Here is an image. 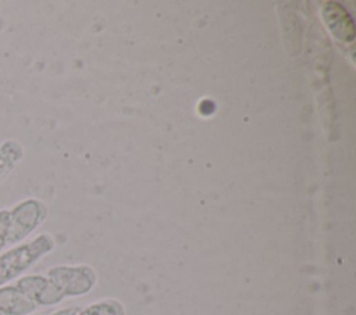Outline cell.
I'll return each mask as SVG.
<instances>
[{"mask_svg":"<svg viewBox=\"0 0 356 315\" xmlns=\"http://www.w3.org/2000/svg\"><path fill=\"white\" fill-rule=\"evenodd\" d=\"M10 215L8 210H0V251L7 246Z\"/></svg>","mask_w":356,"mask_h":315,"instance_id":"7","label":"cell"},{"mask_svg":"<svg viewBox=\"0 0 356 315\" xmlns=\"http://www.w3.org/2000/svg\"><path fill=\"white\" fill-rule=\"evenodd\" d=\"M0 315H6V314H3V312H1V311H0Z\"/></svg>","mask_w":356,"mask_h":315,"instance_id":"9","label":"cell"},{"mask_svg":"<svg viewBox=\"0 0 356 315\" xmlns=\"http://www.w3.org/2000/svg\"><path fill=\"white\" fill-rule=\"evenodd\" d=\"M10 223L7 244H14L25 239L46 216V207L42 201L28 198L8 210Z\"/></svg>","mask_w":356,"mask_h":315,"instance_id":"1","label":"cell"},{"mask_svg":"<svg viewBox=\"0 0 356 315\" xmlns=\"http://www.w3.org/2000/svg\"><path fill=\"white\" fill-rule=\"evenodd\" d=\"M78 315H118V307L111 303H99L88 307Z\"/></svg>","mask_w":356,"mask_h":315,"instance_id":"6","label":"cell"},{"mask_svg":"<svg viewBox=\"0 0 356 315\" xmlns=\"http://www.w3.org/2000/svg\"><path fill=\"white\" fill-rule=\"evenodd\" d=\"M47 284V278L42 275H26L17 280L14 284L25 297L36 304L39 296L42 294L43 289Z\"/></svg>","mask_w":356,"mask_h":315,"instance_id":"5","label":"cell"},{"mask_svg":"<svg viewBox=\"0 0 356 315\" xmlns=\"http://www.w3.org/2000/svg\"><path fill=\"white\" fill-rule=\"evenodd\" d=\"M65 296H79L89 291L95 283V273L88 266H54L46 276Z\"/></svg>","mask_w":356,"mask_h":315,"instance_id":"2","label":"cell"},{"mask_svg":"<svg viewBox=\"0 0 356 315\" xmlns=\"http://www.w3.org/2000/svg\"><path fill=\"white\" fill-rule=\"evenodd\" d=\"M321 15L331 33L342 42H352L355 37V25L346 10L335 3L325 1L321 6Z\"/></svg>","mask_w":356,"mask_h":315,"instance_id":"3","label":"cell"},{"mask_svg":"<svg viewBox=\"0 0 356 315\" xmlns=\"http://www.w3.org/2000/svg\"><path fill=\"white\" fill-rule=\"evenodd\" d=\"M36 304L25 297L14 284L0 287V311L6 315H28L36 309Z\"/></svg>","mask_w":356,"mask_h":315,"instance_id":"4","label":"cell"},{"mask_svg":"<svg viewBox=\"0 0 356 315\" xmlns=\"http://www.w3.org/2000/svg\"><path fill=\"white\" fill-rule=\"evenodd\" d=\"M51 315H78V308H65V309H60Z\"/></svg>","mask_w":356,"mask_h":315,"instance_id":"8","label":"cell"}]
</instances>
